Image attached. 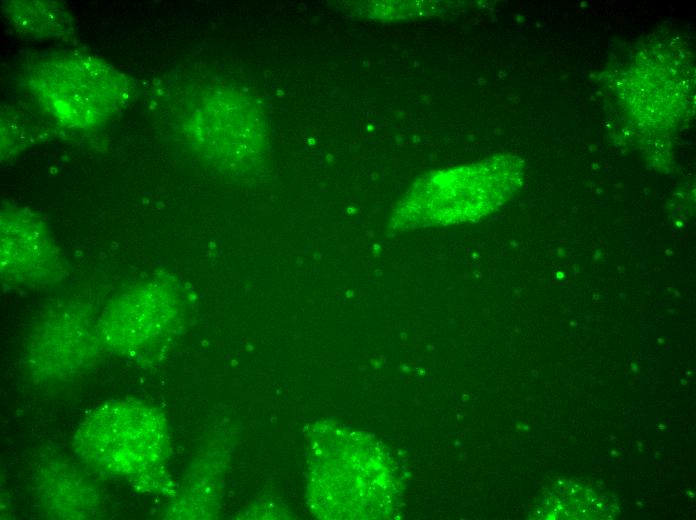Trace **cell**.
Masks as SVG:
<instances>
[{"instance_id": "1", "label": "cell", "mask_w": 696, "mask_h": 520, "mask_svg": "<svg viewBox=\"0 0 696 520\" xmlns=\"http://www.w3.org/2000/svg\"><path fill=\"white\" fill-rule=\"evenodd\" d=\"M307 505L330 520L390 519L401 508V471L374 435L333 420L315 422L306 435Z\"/></svg>"}, {"instance_id": "2", "label": "cell", "mask_w": 696, "mask_h": 520, "mask_svg": "<svg viewBox=\"0 0 696 520\" xmlns=\"http://www.w3.org/2000/svg\"><path fill=\"white\" fill-rule=\"evenodd\" d=\"M524 161L500 154L482 162L429 173L398 202L390 227L411 231L477 221L508 202L524 178Z\"/></svg>"}, {"instance_id": "3", "label": "cell", "mask_w": 696, "mask_h": 520, "mask_svg": "<svg viewBox=\"0 0 696 520\" xmlns=\"http://www.w3.org/2000/svg\"><path fill=\"white\" fill-rule=\"evenodd\" d=\"M22 85L40 109L57 122L93 129L128 103L132 81L106 61L78 51H60L30 61Z\"/></svg>"}, {"instance_id": "4", "label": "cell", "mask_w": 696, "mask_h": 520, "mask_svg": "<svg viewBox=\"0 0 696 520\" xmlns=\"http://www.w3.org/2000/svg\"><path fill=\"white\" fill-rule=\"evenodd\" d=\"M74 447L84 463L115 478L163 468L170 451L163 415L135 401L96 408L79 427Z\"/></svg>"}, {"instance_id": "5", "label": "cell", "mask_w": 696, "mask_h": 520, "mask_svg": "<svg viewBox=\"0 0 696 520\" xmlns=\"http://www.w3.org/2000/svg\"><path fill=\"white\" fill-rule=\"evenodd\" d=\"M177 312L175 286L166 279L146 281L126 290L106 308L99 339L115 351L137 349L167 332Z\"/></svg>"}, {"instance_id": "6", "label": "cell", "mask_w": 696, "mask_h": 520, "mask_svg": "<svg viewBox=\"0 0 696 520\" xmlns=\"http://www.w3.org/2000/svg\"><path fill=\"white\" fill-rule=\"evenodd\" d=\"M61 271V259L45 222L28 209H2V276L15 284L38 286L56 281Z\"/></svg>"}, {"instance_id": "7", "label": "cell", "mask_w": 696, "mask_h": 520, "mask_svg": "<svg viewBox=\"0 0 696 520\" xmlns=\"http://www.w3.org/2000/svg\"><path fill=\"white\" fill-rule=\"evenodd\" d=\"M34 338L31 362L35 366H54V372L69 373L78 370L93 353V336L85 322L75 315H62L51 319Z\"/></svg>"}, {"instance_id": "8", "label": "cell", "mask_w": 696, "mask_h": 520, "mask_svg": "<svg viewBox=\"0 0 696 520\" xmlns=\"http://www.w3.org/2000/svg\"><path fill=\"white\" fill-rule=\"evenodd\" d=\"M3 11L19 34L36 39L69 38L74 34V19L60 2L3 1Z\"/></svg>"}, {"instance_id": "9", "label": "cell", "mask_w": 696, "mask_h": 520, "mask_svg": "<svg viewBox=\"0 0 696 520\" xmlns=\"http://www.w3.org/2000/svg\"><path fill=\"white\" fill-rule=\"evenodd\" d=\"M363 12L370 18L382 20L411 19L440 13L448 7V2L436 1H374L364 5Z\"/></svg>"}]
</instances>
